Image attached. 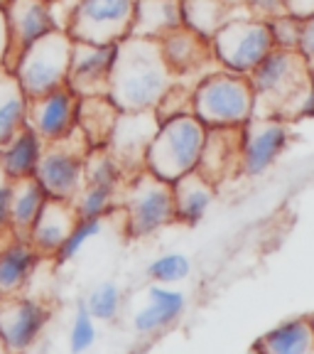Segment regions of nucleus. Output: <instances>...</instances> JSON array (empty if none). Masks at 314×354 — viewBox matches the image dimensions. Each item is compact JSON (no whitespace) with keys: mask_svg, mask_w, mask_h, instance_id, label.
<instances>
[{"mask_svg":"<svg viewBox=\"0 0 314 354\" xmlns=\"http://www.w3.org/2000/svg\"><path fill=\"white\" fill-rule=\"evenodd\" d=\"M175 84L177 77L162 59L157 39L126 37L118 42L108 79V99L118 111H155Z\"/></svg>","mask_w":314,"mask_h":354,"instance_id":"1","label":"nucleus"},{"mask_svg":"<svg viewBox=\"0 0 314 354\" xmlns=\"http://www.w3.org/2000/svg\"><path fill=\"white\" fill-rule=\"evenodd\" d=\"M248 82L255 91L253 116H275L290 121L295 101L302 96L309 77V62L297 50H273L253 72Z\"/></svg>","mask_w":314,"mask_h":354,"instance_id":"2","label":"nucleus"},{"mask_svg":"<svg viewBox=\"0 0 314 354\" xmlns=\"http://www.w3.org/2000/svg\"><path fill=\"white\" fill-rule=\"evenodd\" d=\"M206 131L209 128L194 113L160 118V126L145 153V170L170 185L187 172H194L202 158Z\"/></svg>","mask_w":314,"mask_h":354,"instance_id":"3","label":"nucleus"},{"mask_svg":"<svg viewBox=\"0 0 314 354\" xmlns=\"http://www.w3.org/2000/svg\"><path fill=\"white\" fill-rule=\"evenodd\" d=\"M192 113L206 128H241L255 113V91L248 77L216 69L192 88Z\"/></svg>","mask_w":314,"mask_h":354,"instance_id":"4","label":"nucleus"},{"mask_svg":"<svg viewBox=\"0 0 314 354\" xmlns=\"http://www.w3.org/2000/svg\"><path fill=\"white\" fill-rule=\"evenodd\" d=\"M275 50L271 25L255 17H228L211 37V52L219 69L248 77Z\"/></svg>","mask_w":314,"mask_h":354,"instance_id":"5","label":"nucleus"},{"mask_svg":"<svg viewBox=\"0 0 314 354\" xmlns=\"http://www.w3.org/2000/svg\"><path fill=\"white\" fill-rule=\"evenodd\" d=\"M72 44L74 39L64 30H55L20 52L15 66H12V74L17 77L28 99L42 96L52 88L66 86Z\"/></svg>","mask_w":314,"mask_h":354,"instance_id":"6","label":"nucleus"},{"mask_svg":"<svg viewBox=\"0 0 314 354\" xmlns=\"http://www.w3.org/2000/svg\"><path fill=\"white\" fill-rule=\"evenodd\" d=\"M88 153H91V145L77 126V131L69 133L64 140L44 143L42 158H39L32 177L50 199L74 202V197L84 187Z\"/></svg>","mask_w":314,"mask_h":354,"instance_id":"7","label":"nucleus"},{"mask_svg":"<svg viewBox=\"0 0 314 354\" xmlns=\"http://www.w3.org/2000/svg\"><path fill=\"white\" fill-rule=\"evenodd\" d=\"M123 209H126V232L133 239H143L160 232L175 221V199L172 185L143 170L126 180L121 189Z\"/></svg>","mask_w":314,"mask_h":354,"instance_id":"8","label":"nucleus"},{"mask_svg":"<svg viewBox=\"0 0 314 354\" xmlns=\"http://www.w3.org/2000/svg\"><path fill=\"white\" fill-rule=\"evenodd\" d=\"M135 0H79L64 32L79 42L118 44L130 37Z\"/></svg>","mask_w":314,"mask_h":354,"instance_id":"9","label":"nucleus"},{"mask_svg":"<svg viewBox=\"0 0 314 354\" xmlns=\"http://www.w3.org/2000/svg\"><path fill=\"white\" fill-rule=\"evenodd\" d=\"M293 140L290 121L275 116H253L241 128V175L258 177L268 172Z\"/></svg>","mask_w":314,"mask_h":354,"instance_id":"10","label":"nucleus"},{"mask_svg":"<svg viewBox=\"0 0 314 354\" xmlns=\"http://www.w3.org/2000/svg\"><path fill=\"white\" fill-rule=\"evenodd\" d=\"M160 126V118L155 111H135V113H118V121L110 131L106 150L113 155V160L123 170L126 180L145 170V153L153 140L155 131Z\"/></svg>","mask_w":314,"mask_h":354,"instance_id":"11","label":"nucleus"},{"mask_svg":"<svg viewBox=\"0 0 314 354\" xmlns=\"http://www.w3.org/2000/svg\"><path fill=\"white\" fill-rule=\"evenodd\" d=\"M79 99L69 86L52 88L47 94L28 101V128H32L44 143L64 140L77 131Z\"/></svg>","mask_w":314,"mask_h":354,"instance_id":"12","label":"nucleus"},{"mask_svg":"<svg viewBox=\"0 0 314 354\" xmlns=\"http://www.w3.org/2000/svg\"><path fill=\"white\" fill-rule=\"evenodd\" d=\"M116 50L118 44L74 39L66 86L79 96H108V79L116 62Z\"/></svg>","mask_w":314,"mask_h":354,"instance_id":"13","label":"nucleus"},{"mask_svg":"<svg viewBox=\"0 0 314 354\" xmlns=\"http://www.w3.org/2000/svg\"><path fill=\"white\" fill-rule=\"evenodd\" d=\"M50 317V308L39 300L20 295L0 300V342L10 354H25L37 342Z\"/></svg>","mask_w":314,"mask_h":354,"instance_id":"14","label":"nucleus"},{"mask_svg":"<svg viewBox=\"0 0 314 354\" xmlns=\"http://www.w3.org/2000/svg\"><path fill=\"white\" fill-rule=\"evenodd\" d=\"M6 17L8 32H10V55H8L6 69L10 72L22 50H28L37 39L59 30L52 15L50 0H10L6 6Z\"/></svg>","mask_w":314,"mask_h":354,"instance_id":"15","label":"nucleus"},{"mask_svg":"<svg viewBox=\"0 0 314 354\" xmlns=\"http://www.w3.org/2000/svg\"><path fill=\"white\" fill-rule=\"evenodd\" d=\"M243 128V126H241ZM241 128H209L197 172L214 187L241 175Z\"/></svg>","mask_w":314,"mask_h":354,"instance_id":"16","label":"nucleus"},{"mask_svg":"<svg viewBox=\"0 0 314 354\" xmlns=\"http://www.w3.org/2000/svg\"><path fill=\"white\" fill-rule=\"evenodd\" d=\"M157 42H160L162 59L167 62L177 82H182V77H189L194 72H202L209 62H216L214 52H211V39L187 28H177L175 32L165 35Z\"/></svg>","mask_w":314,"mask_h":354,"instance_id":"17","label":"nucleus"},{"mask_svg":"<svg viewBox=\"0 0 314 354\" xmlns=\"http://www.w3.org/2000/svg\"><path fill=\"white\" fill-rule=\"evenodd\" d=\"M77 221L79 214L74 209V202L47 199L37 221H35L32 232H30L28 241L37 249L39 256H57V251L61 249V243L66 241V236L72 234Z\"/></svg>","mask_w":314,"mask_h":354,"instance_id":"18","label":"nucleus"},{"mask_svg":"<svg viewBox=\"0 0 314 354\" xmlns=\"http://www.w3.org/2000/svg\"><path fill=\"white\" fill-rule=\"evenodd\" d=\"M39 259L42 256L28 239L12 236L0 246V300L17 298L25 290Z\"/></svg>","mask_w":314,"mask_h":354,"instance_id":"19","label":"nucleus"},{"mask_svg":"<svg viewBox=\"0 0 314 354\" xmlns=\"http://www.w3.org/2000/svg\"><path fill=\"white\" fill-rule=\"evenodd\" d=\"M172 199H175V221L194 227L204 219L209 207L214 205L216 187L194 170L172 183Z\"/></svg>","mask_w":314,"mask_h":354,"instance_id":"20","label":"nucleus"},{"mask_svg":"<svg viewBox=\"0 0 314 354\" xmlns=\"http://www.w3.org/2000/svg\"><path fill=\"white\" fill-rule=\"evenodd\" d=\"M182 28V0H135L130 37L162 39Z\"/></svg>","mask_w":314,"mask_h":354,"instance_id":"21","label":"nucleus"},{"mask_svg":"<svg viewBox=\"0 0 314 354\" xmlns=\"http://www.w3.org/2000/svg\"><path fill=\"white\" fill-rule=\"evenodd\" d=\"M260 354H314V327L309 317L285 320L255 342Z\"/></svg>","mask_w":314,"mask_h":354,"instance_id":"22","label":"nucleus"},{"mask_svg":"<svg viewBox=\"0 0 314 354\" xmlns=\"http://www.w3.org/2000/svg\"><path fill=\"white\" fill-rule=\"evenodd\" d=\"M148 298L150 305H145L135 315V320H133V325H135V330L140 335H153V332L165 330L167 325H172L177 317L182 315L184 295L179 290H170L167 286H157L155 283L148 290Z\"/></svg>","mask_w":314,"mask_h":354,"instance_id":"23","label":"nucleus"},{"mask_svg":"<svg viewBox=\"0 0 314 354\" xmlns=\"http://www.w3.org/2000/svg\"><path fill=\"white\" fill-rule=\"evenodd\" d=\"M118 113L116 104L108 96H81L79 99V131L86 136L91 148H106L110 138V131L116 126Z\"/></svg>","mask_w":314,"mask_h":354,"instance_id":"24","label":"nucleus"},{"mask_svg":"<svg viewBox=\"0 0 314 354\" xmlns=\"http://www.w3.org/2000/svg\"><path fill=\"white\" fill-rule=\"evenodd\" d=\"M28 94L10 69H0V148L28 126Z\"/></svg>","mask_w":314,"mask_h":354,"instance_id":"25","label":"nucleus"},{"mask_svg":"<svg viewBox=\"0 0 314 354\" xmlns=\"http://www.w3.org/2000/svg\"><path fill=\"white\" fill-rule=\"evenodd\" d=\"M44 140L39 138L32 128H22L10 143L0 148V167L8 172L10 180H25L32 177L37 170V162L42 158Z\"/></svg>","mask_w":314,"mask_h":354,"instance_id":"26","label":"nucleus"},{"mask_svg":"<svg viewBox=\"0 0 314 354\" xmlns=\"http://www.w3.org/2000/svg\"><path fill=\"white\" fill-rule=\"evenodd\" d=\"M47 194L39 187L35 177H25V180H15V189H12V205H10V232L17 239H28L32 232L35 221H37L39 212H42Z\"/></svg>","mask_w":314,"mask_h":354,"instance_id":"27","label":"nucleus"},{"mask_svg":"<svg viewBox=\"0 0 314 354\" xmlns=\"http://www.w3.org/2000/svg\"><path fill=\"white\" fill-rule=\"evenodd\" d=\"M231 17V0H182V28L211 39Z\"/></svg>","mask_w":314,"mask_h":354,"instance_id":"28","label":"nucleus"},{"mask_svg":"<svg viewBox=\"0 0 314 354\" xmlns=\"http://www.w3.org/2000/svg\"><path fill=\"white\" fill-rule=\"evenodd\" d=\"M121 197V187H110V185H96L84 183L81 192L74 197V209L79 219H96V216H108L116 209V202Z\"/></svg>","mask_w":314,"mask_h":354,"instance_id":"29","label":"nucleus"},{"mask_svg":"<svg viewBox=\"0 0 314 354\" xmlns=\"http://www.w3.org/2000/svg\"><path fill=\"white\" fill-rule=\"evenodd\" d=\"M84 303L94 320H116L123 305V293L113 281H106L99 288H94Z\"/></svg>","mask_w":314,"mask_h":354,"instance_id":"30","label":"nucleus"},{"mask_svg":"<svg viewBox=\"0 0 314 354\" xmlns=\"http://www.w3.org/2000/svg\"><path fill=\"white\" fill-rule=\"evenodd\" d=\"M104 224H106L104 216H96V219H79L77 224H74L72 234H69L66 241L61 243V249L57 251V256H55L57 263H66V261H72L88 241H94V239L104 232Z\"/></svg>","mask_w":314,"mask_h":354,"instance_id":"31","label":"nucleus"},{"mask_svg":"<svg viewBox=\"0 0 314 354\" xmlns=\"http://www.w3.org/2000/svg\"><path fill=\"white\" fill-rule=\"evenodd\" d=\"M189 271H192V263L184 254H165L148 266L150 281H155L157 286H172V283L184 281Z\"/></svg>","mask_w":314,"mask_h":354,"instance_id":"32","label":"nucleus"},{"mask_svg":"<svg viewBox=\"0 0 314 354\" xmlns=\"http://www.w3.org/2000/svg\"><path fill=\"white\" fill-rule=\"evenodd\" d=\"M94 342H96L94 317H91V313L86 310V303H79L72 332H69V349H72V354H84L94 347Z\"/></svg>","mask_w":314,"mask_h":354,"instance_id":"33","label":"nucleus"},{"mask_svg":"<svg viewBox=\"0 0 314 354\" xmlns=\"http://www.w3.org/2000/svg\"><path fill=\"white\" fill-rule=\"evenodd\" d=\"M271 25L273 42L277 50H297L300 47V35H302V20L293 15H280L275 20L268 22Z\"/></svg>","mask_w":314,"mask_h":354,"instance_id":"34","label":"nucleus"},{"mask_svg":"<svg viewBox=\"0 0 314 354\" xmlns=\"http://www.w3.org/2000/svg\"><path fill=\"white\" fill-rule=\"evenodd\" d=\"M12 189H15V180L8 177V172L0 167V236L12 239L10 232V205H12Z\"/></svg>","mask_w":314,"mask_h":354,"instance_id":"35","label":"nucleus"},{"mask_svg":"<svg viewBox=\"0 0 314 354\" xmlns=\"http://www.w3.org/2000/svg\"><path fill=\"white\" fill-rule=\"evenodd\" d=\"M243 8L251 17L265 22L285 15V0H243Z\"/></svg>","mask_w":314,"mask_h":354,"instance_id":"36","label":"nucleus"},{"mask_svg":"<svg viewBox=\"0 0 314 354\" xmlns=\"http://www.w3.org/2000/svg\"><path fill=\"white\" fill-rule=\"evenodd\" d=\"M297 118H314V82H309L307 88L302 91V96L295 101L290 121H297Z\"/></svg>","mask_w":314,"mask_h":354,"instance_id":"37","label":"nucleus"},{"mask_svg":"<svg viewBox=\"0 0 314 354\" xmlns=\"http://www.w3.org/2000/svg\"><path fill=\"white\" fill-rule=\"evenodd\" d=\"M297 52L309 62V64H314V17L302 22V35H300Z\"/></svg>","mask_w":314,"mask_h":354,"instance_id":"38","label":"nucleus"},{"mask_svg":"<svg viewBox=\"0 0 314 354\" xmlns=\"http://www.w3.org/2000/svg\"><path fill=\"white\" fill-rule=\"evenodd\" d=\"M285 12L297 20H312L314 17V0H285Z\"/></svg>","mask_w":314,"mask_h":354,"instance_id":"39","label":"nucleus"},{"mask_svg":"<svg viewBox=\"0 0 314 354\" xmlns=\"http://www.w3.org/2000/svg\"><path fill=\"white\" fill-rule=\"evenodd\" d=\"M8 55H10V32H8L6 8L0 6V69H6Z\"/></svg>","mask_w":314,"mask_h":354,"instance_id":"40","label":"nucleus"},{"mask_svg":"<svg viewBox=\"0 0 314 354\" xmlns=\"http://www.w3.org/2000/svg\"><path fill=\"white\" fill-rule=\"evenodd\" d=\"M246 354H260V349H258V347H255V344H253V347H251V349H248V352H246Z\"/></svg>","mask_w":314,"mask_h":354,"instance_id":"41","label":"nucleus"},{"mask_svg":"<svg viewBox=\"0 0 314 354\" xmlns=\"http://www.w3.org/2000/svg\"><path fill=\"white\" fill-rule=\"evenodd\" d=\"M0 354H10V352L6 349V344H3V342H0Z\"/></svg>","mask_w":314,"mask_h":354,"instance_id":"42","label":"nucleus"},{"mask_svg":"<svg viewBox=\"0 0 314 354\" xmlns=\"http://www.w3.org/2000/svg\"><path fill=\"white\" fill-rule=\"evenodd\" d=\"M309 77H312V82H314V64H309Z\"/></svg>","mask_w":314,"mask_h":354,"instance_id":"43","label":"nucleus"},{"mask_svg":"<svg viewBox=\"0 0 314 354\" xmlns=\"http://www.w3.org/2000/svg\"><path fill=\"white\" fill-rule=\"evenodd\" d=\"M309 322H312V327H314V313H312V315H309Z\"/></svg>","mask_w":314,"mask_h":354,"instance_id":"44","label":"nucleus"}]
</instances>
